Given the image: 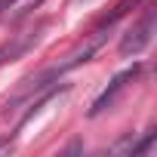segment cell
<instances>
[{
	"label": "cell",
	"mask_w": 157,
	"mask_h": 157,
	"mask_svg": "<svg viewBox=\"0 0 157 157\" xmlns=\"http://www.w3.org/2000/svg\"><path fill=\"white\" fill-rule=\"evenodd\" d=\"M139 71H142V62H132V68H123L120 74H114V77H111V83L105 86V93H102V96L93 102V108H90V117H99L102 111H108V108L114 105V99H117V96L126 90V83L139 77Z\"/></svg>",
	"instance_id": "obj_4"
},
{
	"label": "cell",
	"mask_w": 157,
	"mask_h": 157,
	"mask_svg": "<svg viewBox=\"0 0 157 157\" xmlns=\"http://www.w3.org/2000/svg\"><path fill=\"white\" fill-rule=\"evenodd\" d=\"M13 3H16V0H0V19H3V16H6V10H10Z\"/></svg>",
	"instance_id": "obj_7"
},
{
	"label": "cell",
	"mask_w": 157,
	"mask_h": 157,
	"mask_svg": "<svg viewBox=\"0 0 157 157\" xmlns=\"http://www.w3.org/2000/svg\"><path fill=\"white\" fill-rule=\"evenodd\" d=\"M154 142H157V132H154V129H148V136H145L142 142H132V145H129V154H132V157H139V154H151Z\"/></svg>",
	"instance_id": "obj_6"
},
{
	"label": "cell",
	"mask_w": 157,
	"mask_h": 157,
	"mask_svg": "<svg viewBox=\"0 0 157 157\" xmlns=\"http://www.w3.org/2000/svg\"><path fill=\"white\" fill-rule=\"evenodd\" d=\"M154 37V6H145L142 16L132 22V28L120 37V56H139Z\"/></svg>",
	"instance_id": "obj_3"
},
{
	"label": "cell",
	"mask_w": 157,
	"mask_h": 157,
	"mask_svg": "<svg viewBox=\"0 0 157 157\" xmlns=\"http://www.w3.org/2000/svg\"><path fill=\"white\" fill-rule=\"evenodd\" d=\"M3 151H13V139H0V154Z\"/></svg>",
	"instance_id": "obj_8"
},
{
	"label": "cell",
	"mask_w": 157,
	"mask_h": 157,
	"mask_svg": "<svg viewBox=\"0 0 157 157\" xmlns=\"http://www.w3.org/2000/svg\"><path fill=\"white\" fill-rule=\"evenodd\" d=\"M62 74H65V71H62V65H52V68H46V71H37V74L25 77V80L16 86V93L3 102V117H13V114L19 111V105H25V102H31L34 96H40L43 90H49Z\"/></svg>",
	"instance_id": "obj_1"
},
{
	"label": "cell",
	"mask_w": 157,
	"mask_h": 157,
	"mask_svg": "<svg viewBox=\"0 0 157 157\" xmlns=\"http://www.w3.org/2000/svg\"><path fill=\"white\" fill-rule=\"evenodd\" d=\"M49 28V19H40L28 28H22L19 34H10V40L0 43V68H3L6 62H19L22 56H28L40 40H43V31Z\"/></svg>",
	"instance_id": "obj_2"
},
{
	"label": "cell",
	"mask_w": 157,
	"mask_h": 157,
	"mask_svg": "<svg viewBox=\"0 0 157 157\" xmlns=\"http://www.w3.org/2000/svg\"><path fill=\"white\" fill-rule=\"evenodd\" d=\"M139 3H145V0H120V3L114 6V13H111V16H105V19H102L99 25H105V28H111V25H114V22L120 19V16H126V13H129V10H136Z\"/></svg>",
	"instance_id": "obj_5"
}]
</instances>
